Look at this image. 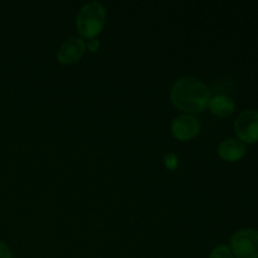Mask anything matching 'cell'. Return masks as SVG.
<instances>
[{
  "label": "cell",
  "mask_w": 258,
  "mask_h": 258,
  "mask_svg": "<svg viewBox=\"0 0 258 258\" xmlns=\"http://www.w3.org/2000/svg\"><path fill=\"white\" fill-rule=\"evenodd\" d=\"M171 102L186 113L203 111L211 100V91L206 83L194 76H184L175 81L170 90Z\"/></svg>",
  "instance_id": "obj_1"
},
{
  "label": "cell",
  "mask_w": 258,
  "mask_h": 258,
  "mask_svg": "<svg viewBox=\"0 0 258 258\" xmlns=\"http://www.w3.org/2000/svg\"><path fill=\"white\" fill-rule=\"evenodd\" d=\"M106 18H107V13L101 3H85L80 8L76 17V28L82 37L88 38V39L95 38L105 27Z\"/></svg>",
  "instance_id": "obj_2"
},
{
  "label": "cell",
  "mask_w": 258,
  "mask_h": 258,
  "mask_svg": "<svg viewBox=\"0 0 258 258\" xmlns=\"http://www.w3.org/2000/svg\"><path fill=\"white\" fill-rule=\"evenodd\" d=\"M231 251L237 258H258V231L244 228L231 238Z\"/></svg>",
  "instance_id": "obj_3"
},
{
  "label": "cell",
  "mask_w": 258,
  "mask_h": 258,
  "mask_svg": "<svg viewBox=\"0 0 258 258\" xmlns=\"http://www.w3.org/2000/svg\"><path fill=\"white\" fill-rule=\"evenodd\" d=\"M234 130H236L238 140L242 143L253 144L258 141V111L256 110H244L239 113L234 122Z\"/></svg>",
  "instance_id": "obj_4"
},
{
  "label": "cell",
  "mask_w": 258,
  "mask_h": 258,
  "mask_svg": "<svg viewBox=\"0 0 258 258\" xmlns=\"http://www.w3.org/2000/svg\"><path fill=\"white\" fill-rule=\"evenodd\" d=\"M201 130L198 118L189 113L178 116L171 122V133L179 140H190L196 138Z\"/></svg>",
  "instance_id": "obj_5"
},
{
  "label": "cell",
  "mask_w": 258,
  "mask_h": 258,
  "mask_svg": "<svg viewBox=\"0 0 258 258\" xmlns=\"http://www.w3.org/2000/svg\"><path fill=\"white\" fill-rule=\"evenodd\" d=\"M86 43L83 42L82 38L72 37L66 40L60 45L59 50L57 53V58L62 64H73L78 62L81 57L85 53Z\"/></svg>",
  "instance_id": "obj_6"
},
{
  "label": "cell",
  "mask_w": 258,
  "mask_h": 258,
  "mask_svg": "<svg viewBox=\"0 0 258 258\" xmlns=\"http://www.w3.org/2000/svg\"><path fill=\"white\" fill-rule=\"evenodd\" d=\"M247 153L246 144L238 139H224L218 145V154L223 160L237 161L243 158Z\"/></svg>",
  "instance_id": "obj_7"
},
{
  "label": "cell",
  "mask_w": 258,
  "mask_h": 258,
  "mask_svg": "<svg viewBox=\"0 0 258 258\" xmlns=\"http://www.w3.org/2000/svg\"><path fill=\"white\" fill-rule=\"evenodd\" d=\"M208 107L213 115L218 117H228L236 110V103L231 97L226 95H217L211 97Z\"/></svg>",
  "instance_id": "obj_8"
},
{
  "label": "cell",
  "mask_w": 258,
  "mask_h": 258,
  "mask_svg": "<svg viewBox=\"0 0 258 258\" xmlns=\"http://www.w3.org/2000/svg\"><path fill=\"white\" fill-rule=\"evenodd\" d=\"M209 258H234V256L228 246L221 244V246H217L216 248L211 252Z\"/></svg>",
  "instance_id": "obj_9"
},
{
  "label": "cell",
  "mask_w": 258,
  "mask_h": 258,
  "mask_svg": "<svg viewBox=\"0 0 258 258\" xmlns=\"http://www.w3.org/2000/svg\"><path fill=\"white\" fill-rule=\"evenodd\" d=\"M165 164H166V166H168V169L174 170V169L178 166V158H176L175 154H166Z\"/></svg>",
  "instance_id": "obj_10"
},
{
  "label": "cell",
  "mask_w": 258,
  "mask_h": 258,
  "mask_svg": "<svg viewBox=\"0 0 258 258\" xmlns=\"http://www.w3.org/2000/svg\"><path fill=\"white\" fill-rule=\"evenodd\" d=\"M86 47L88 48V50H91L92 53L97 52L98 48H100V42H98L96 38H90V39L87 40V43H86Z\"/></svg>",
  "instance_id": "obj_11"
},
{
  "label": "cell",
  "mask_w": 258,
  "mask_h": 258,
  "mask_svg": "<svg viewBox=\"0 0 258 258\" xmlns=\"http://www.w3.org/2000/svg\"><path fill=\"white\" fill-rule=\"evenodd\" d=\"M0 258H13L9 247L3 242H0Z\"/></svg>",
  "instance_id": "obj_12"
}]
</instances>
